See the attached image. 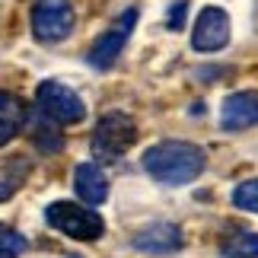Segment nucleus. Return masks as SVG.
Masks as SVG:
<instances>
[{
  "label": "nucleus",
  "instance_id": "nucleus-1",
  "mask_svg": "<svg viewBox=\"0 0 258 258\" xmlns=\"http://www.w3.org/2000/svg\"><path fill=\"white\" fill-rule=\"evenodd\" d=\"M144 172L160 185H188L204 172L207 153L198 144L188 141H160L147 147L144 153Z\"/></svg>",
  "mask_w": 258,
  "mask_h": 258
},
{
  "label": "nucleus",
  "instance_id": "nucleus-15",
  "mask_svg": "<svg viewBox=\"0 0 258 258\" xmlns=\"http://www.w3.org/2000/svg\"><path fill=\"white\" fill-rule=\"evenodd\" d=\"M29 249V242L19 236L13 226H7V223H0V258H16V255H23Z\"/></svg>",
  "mask_w": 258,
  "mask_h": 258
},
{
  "label": "nucleus",
  "instance_id": "nucleus-3",
  "mask_svg": "<svg viewBox=\"0 0 258 258\" xmlns=\"http://www.w3.org/2000/svg\"><path fill=\"white\" fill-rule=\"evenodd\" d=\"M45 220L48 226H54L57 233L71 236L77 242H96L105 233V223L93 207L74 204V201H51L45 207Z\"/></svg>",
  "mask_w": 258,
  "mask_h": 258
},
{
  "label": "nucleus",
  "instance_id": "nucleus-5",
  "mask_svg": "<svg viewBox=\"0 0 258 258\" xmlns=\"http://www.w3.org/2000/svg\"><path fill=\"white\" fill-rule=\"evenodd\" d=\"M74 32V4L71 0H35L32 4V35L45 45L64 42Z\"/></svg>",
  "mask_w": 258,
  "mask_h": 258
},
{
  "label": "nucleus",
  "instance_id": "nucleus-16",
  "mask_svg": "<svg viewBox=\"0 0 258 258\" xmlns=\"http://www.w3.org/2000/svg\"><path fill=\"white\" fill-rule=\"evenodd\" d=\"M185 16H188V0H172L169 13H166V26L178 32V29H185Z\"/></svg>",
  "mask_w": 258,
  "mask_h": 258
},
{
  "label": "nucleus",
  "instance_id": "nucleus-13",
  "mask_svg": "<svg viewBox=\"0 0 258 258\" xmlns=\"http://www.w3.org/2000/svg\"><path fill=\"white\" fill-rule=\"evenodd\" d=\"M38 115H42V112H38ZM35 147L42 153H57L64 147V137H61V131H57V124L48 121L45 115H42V121L35 124Z\"/></svg>",
  "mask_w": 258,
  "mask_h": 258
},
{
  "label": "nucleus",
  "instance_id": "nucleus-4",
  "mask_svg": "<svg viewBox=\"0 0 258 258\" xmlns=\"http://www.w3.org/2000/svg\"><path fill=\"white\" fill-rule=\"evenodd\" d=\"M35 105L48 121L54 124H77L86 118V105L83 99L74 93L71 86L57 83V80H42L35 89Z\"/></svg>",
  "mask_w": 258,
  "mask_h": 258
},
{
  "label": "nucleus",
  "instance_id": "nucleus-2",
  "mask_svg": "<svg viewBox=\"0 0 258 258\" xmlns=\"http://www.w3.org/2000/svg\"><path fill=\"white\" fill-rule=\"evenodd\" d=\"M137 141V121L124 112H108L96 121L89 150L99 163H115L118 156H124Z\"/></svg>",
  "mask_w": 258,
  "mask_h": 258
},
{
  "label": "nucleus",
  "instance_id": "nucleus-11",
  "mask_svg": "<svg viewBox=\"0 0 258 258\" xmlns=\"http://www.w3.org/2000/svg\"><path fill=\"white\" fill-rule=\"evenodd\" d=\"M26 118H29V108L23 99L16 93H0V147H7L23 131Z\"/></svg>",
  "mask_w": 258,
  "mask_h": 258
},
{
  "label": "nucleus",
  "instance_id": "nucleus-12",
  "mask_svg": "<svg viewBox=\"0 0 258 258\" xmlns=\"http://www.w3.org/2000/svg\"><path fill=\"white\" fill-rule=\"evenodd\" d=\"M220 255L223 258H258V233L249 226H226L220 236Z\"/></svg>",
  "mask_w": 258,
  "mask_h": 258
},
{
  "label": "nucleus",
  "instance_id": "nucleus-17",
  "mask_svg": "<svg viewBox=\"0 0 258 258\" xmlns=\"http://www.w3.org/2000/svg\"><path fill=\"white\" fill-rule=\"evenodd\" d=\"M23 175H26V172H19V175H10V172L0 175V201H7V198L13 195L19 185H23Z\"/></svg>",
  "mask_w": 258,
  "mask_h": 258
},
{
  "label": "nucleus",
  "instance_id": "nucleus-7",
  "mask_svg": "<svg viewBox=\"0 0 258 258\" xmlns=\"http://www.w3.org/2000/svg\"><path fill=\"white\" fill-rule=\"evenodd\" d=\"M226 42H230V13L220 7H204L191 29V48L207 54L226 48Z\"/></svg>",
  "mask_w": 258,
  "mask_h": 258
},
{
  "label": "nucleus",
  "instance_id": "nucleus-8",
  "mask_svg": "<svg viewBox=\"0 0 258 258\" xmlns=\"http://www.w3.org/2000/svg\"><path fill=\"white\" fill-rule=\"evenodd\" d=\"M258 124V89H239L223 99L220 108V127L223 131H245V127Z\"/></svg>",
  "mask_w": 258,
  "mask_h": 258
},
{
  "label": "nucleus",
  "instance_id": "nucleus-14",
  "mask_svg": "<svg viewBox=\"0 0 258 258\" xmlns=\"http://www.w3.org/2000/svg\"><path fill=\"white\" fill-rule=\"evenodd\" d=\"M233 204L245 214H258V178H245L233 188Z\"/></svg>",
  "mask_w": 258,
  "mask_h": 258
},
{
  "label": "nucleus",
  "instance_id": "nucleus-9",
  "mask_svg": "<svg viewBox=\"0 0 258 258\" xmlns=\"http://www.w3.org/2000/svg\"><path fill=\"white\" fill-rule=\"evenodd\" d=\"M131 245L147 255H169L182 249V230L169 220H156V223H147L144 230H137Z\"/></svg>",
  "mask_w": 258,
  "mask_h": 258
},
{
  "label": "nucleus",
  "instance_id": "nucleus-6",
  "mask_svg": "<svg viewBox=\"0 0 258 258\" xmlns=\"http://www.w3.org/2000/svg\"><path fill=\"white\" fill-rule=\"evenodd\" d=\"M134 26H137V10H124V13L115 19V26L105 29V32L89 45L86 61L93 64L96 71H108V67L118 61V54L124 51V45H127V38H131V32H134Z\"/></svg>",
  "mask_w": 258,
  "mask_h": 258
},
{
  "label": "nucleus",
  "instance_id": "nucleus-10",
  "mask_svg": "<svg viewBox=\"0 0 258 258\" xmlns=\"http://www.w3.org/2000/svg\"><path fill=\"white\" fill-rule=\"evenodd\" d=\"M74 191L83 204L96 207L108 198V178L99 169V163H80L74 169Z\"/></svg>",
  "mask_w": 258,
  "mask_h": 258
}]
</instances>
